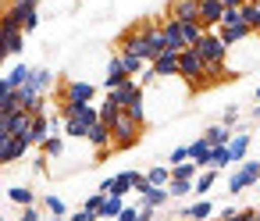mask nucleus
<instances>
[{"label":"nucleus","mask_w":260,"mask_h":221,"mask_svg":"<svg viewBox=\"0 0 260 221\" xmlns=\"http://www.w3.org/2000/svg\"><path fill=\"white\" fill-rule=\"evenodd\" d=\"M239 22H242V4H239V8H224L221 25H239Z\"/></svg>","instance_id":"obj_37"},{"label":"nucleus","mask_w":260,"mask_h":221,"mask_svg":"<svg viewBox=\"0 0 260 221\" xmlns=\"http://www.w3.org/2000/svg\"><path fill=\"white\" fill-rule=\"evenodd\" d=\"M168 193H171V196H189V193H192V182H189V178H171V182H168Z\"/></svg>","instance_id":"obj_35"},{"label":"nucleus","mask_w":260,"mask_h":221,"mask_svg":"<svg viewBox=\"0 0 260 221\" xmlns=\"http://www.w3.org/2000/svg\"><path fill=\"white\" fill-rule=\"evenodd\" d=\"M139 200L160 210V207H168V200H171V193H168V185H150V189H146V193H143Z\"/></svg>","instance_id":"obj_21"},{"label":"nucleus","mask_w":260,"mask_h":221,"mask_svg":"<svg viewBox=\"0 0 260 221\" xmlns=\"http://www.w3.org/2000/svg\"><path fill=\"white\" fill-rule=\"evenodd\" d=\"M118 50L139 54V57L146 61V54H150V43H146V33H143V25H139V29H132V33H125V36H121V43H118Z\"/></svg>","instance_id":"obj_6"},{"label":"nucleus","mask_w":260,"mask_h":221,"mask_svg":"<svg viewBox=\"0 0 260 221\" xmlns=\"http://www.w3.org/2000/svg\"><path fill=\"white\" fill-rule=\"evenodd\" d=\"M256 189H260V182H256Z\"/></svg>","instance_id":"obj_49"},{"label":"nucleus","mask_w":260,"mask_h":221,"mask_svg":"<svg viewBox=\"0 0 260 221\" xmlns=\"http://www.w3.org/2000/svg\"><path fill=\"white\" fill-rule=\"evenodd\" d=\"M224 15V0H200V25L203 29H217Z\"/></svg>","instance_id":"obj_7"},{"label":"nucleus","mask_w":260,"mask_h":221,"mask_svg":"<svg viewBox=\"0 0 260 221\" xmlns=\"http://www.w3.org/2000/svg\"><path fill=\"white\" fill-rule=\"evenodd\" d=\"M253 97H256V100H260V86H256V93H253Z\"/></svg>","instance_id":"obj_47"},{"label":"nucleus","mask_w":260,"mask_h":221,"mask_svg":"<svg viewBox=\"0 0 260 221\" xmlns=\"http://www.w3.org/2000/svg\"><path fill=\"white\" fill-rule=\"evenodd\" d=\"M253 118H256V121H260V104H256V107H253Z\"/></svg>","instance_id":"obj_45"},{"label":"nucleus","mask_w":260,"mask_h":221,"mask_svg":"<svg viewBox=\"0 0 260 221\" xmlns=\"http://www.w3.org/2000/svg\"><path fill=\"white\" fill-rule=\"evenodd\" d=\"M239 4H246V0H224V8H239Z\"/></svg>","instance_id":"obj_44"},{"label":"nucleus","mask_w":260,"mask_h":221,"mask_svg":"<svg viewBox=\"0 0 260 221\" xmlns=\"http://www.w3.org/2000/svg\"><path fill=\"white\" fill-rule=\"evenodd\" d=\"M125 111H128V114H132V118H136V121H139V125H143V121H146V107H143V97H139V100H132V104H128V107H125Z\"/></svg>","instance_id":"obj_39"},{"label":"nucleus","mask_w":260,"mask_h":221,"mask_svg":"<svg viewBox=\"0 0 260 221\" xmlns=\"http://www.w3.org/2000/svg\"><path fill=\"white\" fill-rule=\"evenodd\" d=\"M64 136H72V139H86V132H89V121L82 118V114H75V118H64V129H61Z\"/></svg>","instance_id":"obj_23"},{"label":"nucleus","mask_w":260,"mask_h":221,"mask_svg":"<svg viewBox=\"0 0 260 221\" xmlns=\"http://www.w3.org/2000/svg\"><path fill=\"white\" fill-rule=\"evenodd\" d=\"M107 93H111L121 107H128L132 100H139V97H143V82H139V79H125L118 89H107Z\"/></svg>","instance_id":"obj_9"},{"label":"nucleus","mask_w":260,"mask_h":221,"mask_svg":"<svg viewBox=\"0 0 260 221\" xmlns=\"http://www.w3.org/2000/svg\"><path fill=\"white\" fill-rule=\"evenodd\" d=\"M185 214H189L192 221H203V217H210V214H214V203H210L207 196H200L196 203H189V207H185Z\"/></svg>","instance_id":"obj_26"},{"label":"nucleus","mask_w":260,"mask_h":221,"mask_svg":"<svg viewBox=\"0 0 260 221\" xmlns=\"http://www.w3.org/2000/svg\"><path fill=\"white\" fill-rule=\"evenodd\" d=\"M96 97V86L93 82H82V79H72L64 86V100H93Z\"/></svg>","instance_id":"obj_16"},{"label":"nucleus","mask_w":260,"mask_h":221,"mask_svg":"<svg viewBox=\"0 0 260 221\" xmlns=\"http://www.w3.org/2000/svg\"><path fill=\"white\" fill-rule=\"evenodd\" d=\"M132 178H136V171H121V175H114V189H111V193L128 196V193H132Z\"/></svg>","instance_id":"obj_32"},{"label":"nucleus","mask_w":260,"mask_h":221,"mask_svg":"<svg viewBox=\"0 0 260 221\" xmlns=\"http://www.w3.org/2000/svg\"><path fill=\"white\" fill-rule=\"evenodd\" d=\"M104 200H107V193H104V189H96V193H93V196L86 200V210L100 217V210H104Z\"/></svg>","instance_id":"obj_36"},{"label":"nucleus","mask_w":260,"mask_h":221,"mask_svg":"<svg viewBox=\"0 0 260 221\" xmlns=\"http://www.w3.org/2000/svg\"><path fill=\"white\" fill-rule=\"evenodd\" d=\"M242 22L253 29V33H260V4L256 0H249V4H242Z\"/></svg>","instance_id":"obj_29"},{"label":"nucleus","mask_w":260,"mask_h":221,"mask_svg":"<svg viewBox=\"0 0 260 221\" xmlns=\"http://www.w3.org/2000/svg\"><path fill=\"white\" fill-rule=\"evenodd\" d=\"M118 57H121V65H125V72H128V75H139V72L150 65V61H143L139 54H128V50H118Z\"/></svg>","instance_id":"obj_27"},{"label":"nucleus","mask_w":260,"mask_h":221,"mask_svg":"<svg viewBox=\"0 0 260 221\" xmlns=\"http://www.w3.org/2000/svg\"><path fill=\"white\" fill-rule=\"evenodd\" d=\"M217 36H221L228 47H235V43L249 40V36H253V29H249L246 22H239V25H217Z\"/></svg>","instance_id":"obj_14"},{"label":"nucleus","mask_w":260,"mask_h":221,"mask_svg":"<svg viewBox=\"0 0 260 221\" xmlns=\"http://www.w3.org/2000/svg\"><path fill=\"white\" fill-rule=\"evenodd\" d=\"M256 182H260V157H256V161H246V164H239V168L232 171V178H228V193L239 196L242 189H249V185H256Z\"/></svg>","instance_id":"obj_3"},{"label":"nucleus","mask_w":260,"mask_h":221,"mask_svg":"<svg viewBox=\"0 0 260 221\" xmlns=\"http://www.w3.org/2000/svg\"><path fill=\"white\" fill-rule=\"evenodd\" d=\"M214 182H217V168H203V171L196 175V182H192V193H196V196H207V193L214 189Z\"/></svg>","instance_id":"obj_20"},{"label":"nucleus","mask_w":260,"mask_h":221,"mask_svg":"<svg viewBox=\"0 0 260 221\" xmlns=\"http://www.w3.org/2000/svg\"><path fill=\"white\" fill-rule=\"evenodd\" d=\"M139 129H143V125L121 107V114L111 121V132H114V146H111V150H128V146H136V143H139Z\"/></svg>","instance_id":"obj_2"},{"label":"nucleus","mask_w":260,"mask_h":221,"mask_svg":"<svg viewBox=\"0 0 260 221\" xmlns=\"http://www.w3.org/2000/svg\"><path fill=\"white\" fill-rule=\"evenodd\" d=\"M189 157H192L200 168H210V139H207V136L192 139V143H189Z\"/></svg>","instance_id":"obj_19"},{"label":"nucleus","mask_w":260,"mask_h":221,"mask_svg":"<svg viewBox=\"0 0 260 221\" xmlns=\"http://www.w3.org/2000/svg\"><path fill=\"white\" fill-rule=\"evenodd\" d=\"M29 75H32V68L18 61V65H11V68H8V75L0 79V86H8V89H18V86H25V82H29Z\"/></svg>","instance_id":"obj_15"},{"label":"nucleus","mask_w":260,"mask_h":221,"mask_svg":"<svg viewBox=\"0 0 260 221\" xmlns=\"http://www.w3.org/2000/svg\"><path fill=\"white\" fill-rule=\"evenodd\" d=\"M18 221H40V210H36L32 203H25V207H22V214H18Z\"/></svg>","instance_id":"obj_42"},{"label":"nucleus","mask_w":260,"mask_h":221,"mask_svg":"<svg viewBox=\"0 0 260 221\" xmlns=\"http://www.w3.org/2000/svg\"><path fill=\"white\" fill-rule=\"evenodd\" d=\"M178 79H185L189 86L210 82V79H207V65H203V57H200L196 47H185V50L178 54Z\"/></svg>","instance_id":"obj_1"},{"label":"nucleus","mask_w":260,"mask_h":221,"mask_svg":"<svg viewBox=\"0 0 260 221\" xmlns=\"http://www.w3.org/2000/svg\"><path fill=\"white\" fill-rule=\"evenodd\" d=\"M47 136H54V118L43 111V114H36L32 118V132H29V143L32 146H43L47 143Z\"/></svg>","instance_id":"obj_10"},{"label":"nucleus","mask_w":260,"mask_h":221,"mask_svg":"<svg viewBox=\"0 0 260 221\" xmlns=\"http://www.w3.org/2000/svg\"><path fill=\"white\" fill-rule=\"evenodd\" d=\"M256 217H260V207H256Z\"/></svg>","instance_id":"obj_48"},{"label":"nucleus","mask_w":260,"mask_h":221,"mask_svg":"<svg viewBox=\"0 0 260 221\" xmlns=\"http://www.w3.org/2000/svg\"><path fill=\"white\" fill-rule=\"evenodd\" d=\"M121 210H125V196H118V193H107V200H104V210H100V221H104V217H121Z\"/></svg>","instance_id":"obj_25"},{"label":"nucleus","mask_w":260,"mask_h":221,"mask_svg":"<svg viewBox=\"0 0 260 221\" xmlns=\"http://www.w3.org/2000/svg\"><path fill=\"white\" fill-rule=\"evenodd\" d=\"M168 15L178 22H200V0H175L168 8Z\"/></svg>","instance_id":"obj_11"},{"label":"nucleus","mask_w":260,"mask_h":221,"mask_svg":"<svg viewBox=\"0 0 260 221\" xmlns=\"http://www.w3.org/2000/svg\"><path fill=\"white\" fill-rule=\"evenodd\" d=\"M125 79H136V75H128V72H125V65H121V57L114 54V57H111V65H107V75H104V89H118Z\"/></svg>","instance_id":"obj_13"},{"label":"nucleus","mask_w":260,"mask_h":221,"mask_svg":"<svg viewBox=\"0 0 260 221\" xmlns=\"http://www.w3.org/2000/svg\"><path fill=\"white\" fill-rule=\"evenodd\" d=\"M228 164H235L232 161V150H228V143H217V146H210V168H228Z\"/></svg>","instance_id":"obj_24"},{"label":"nucleus","mask_w":260,"mask_h":221,"mask_svg":"<svg viewBox=\"0 0 260 221\" xmlns=\"http://www.w3.org/2000/svg\"><path fill=\"white\" fill-rule=\"evenodd\" d=\"M43 153H47V157H61V153H64V139H61V136H47Z\"/></svg>","instance_id":"obj_34"},{"label":"nucleus","mask_w":260,"mask_h":221,"mask_svg":"<svg viewBox=\"0 0 260 221\" xmlns=\"http://www.w3.org/2000/svg\"><path fill=\"white\" fill-rule=\"evenodd\" d=\"M121 221H139V207H136V203H132V207L125 203V210H121Z\"/></svg>","instance_id":"obj_43"},{"label":"nucleus","mask_w":260,"mask_h":221,"mask_svg":"<svg viewBox=\"0 0 260 221\" xmlns=\"http://www.w3.org/2000/svg\"><path fill=\"white\" fill-rule=\"evenodd\" d=\"M146 178H150L153 185H168V182H171V168H164V164H153V168L146 171Z\"/></svg>","instance_id":"obj_33"},{"label":"nucleus","mask_w":260,"mask_h":221,"mask_svg":"<svg viewBox=\"0 0 260 221\" xmlns=\"http://www.w3.org/2000/svg\"><path fill=\"white\" fill-rule=\"evenodd\" d=\"M153 72L160 75V79H175L178 75V54H171V50H164L157 61H153Z\"/></svg>","instance_id":"obj_18"},{"label":"nucleus","mask_w":260,"mask_h":221,"mask_svg":"<svg viewBox=\"0 0 260 221\" xmlns=\"http://www.w3.org/2000/svg\"><path fill=\"white\" fill-rule=\"evenodd\" d=\"M246 4H249V0H246Z\"/></svg>","instance_id":"obj_50"},{"label":"nucleus","mask_w":260,"mask_h":221,"mask_svg":"<svg viewBox=\"0 0 260 221\" xmlns=\"http://www.w3.org/2000/svg\"><path fill=\"white\" fill-rule=\"evenodd\" d=\"M168 161H171V164H182V161H192V157H189V146H175Z\"/></svg>","instance_id":"obj_40"},{"label":"nucleus","mask_w":260,"mask_h":221,"mask_svg":"<svg viewBox=\"0 0 260 221\" xmlns=\"http://www.w3.org/2000/svg\"><path fill=\"white\" fill-rule=\"evenodd\" d=\"M203 136L210 139V146H217V143H228V139H232V125H224V121H221V125H210Z\"/></svg>","instance_id":"obj_31"},{"label":"nucleus","mask_w":260,"mask_h":221,"mask_svg":"<svg viewBox=\"0 0 260 221\" xmlns=\"http://www.w3.org/2000/svg\"><path fill=\"white\" fill-rule=\"evenodd\" d=\"M8 200H11V203H18V207H25V203H32V200H36V193H32L29 185H8Z\"/></svg>","instance_id":"obj_28"},{"label":"nucleus","mask_w":260,"mask_h":221,"mask_svg":"<svg viewBox=\"0 0 260 221\" xmlns=\"http://www.w3.org/2000/svg\"><path fill=\"white\" fill-rule=\"evenodd\" d=\"M160 25H164V40H168V50H171V54H182V50H185V36H182V22L168 15V18H164Z\"/></svg>","instance_id":"obj_8"},{"label":"nucleus","mask_w":260,"mask_h":221,"mask_svg":"<svg viewBox=\"0 0 260 221\" xmlns=\"http://www.w3.org/2000/svg\"><path fill=\"white\" fill-rule=\"evenodd\" d=\"M32 111H25V107H18V111H4L0 114V132H11V136H25L29 139V132H32Z\"/></svg>","instance_id":"obj_4"},{"label":"nucleus","mask_w":260,"mask_h":221,"mask_svg":"<svg viewBox=\"0 0 260 221\" xmlns=\"http://www.w3.org/2000/svg\"><path fill=\"white\" fill-rule=\"evenodd\" d=\"M256 4H260V0H256Z\"/></svg>","instance_id":"obj_51"},{"label":"nucleus","mask_w":260,"mask_h":221,"mask_svg":"<svg viewBox=\"0 0 260 221\" xmlns=\"http://www.w3.org/2000/svg\"><path fill=\"white\" fill-rule=\"evenodd\" d=\"M47 210H50L54 217H64V214H68V207H64L61 196H47Z\"/></svg>","instance_id":"obj_38"},{"label":"nucleus","mask_w":260,"mask_h":221,"mask_svg":"<svg viewBox=\"0 0 260 221\" xmlns=\"http://www.w3.org/2000/svg\"><path fill=\"white\" fill-rule=\"evenodd\" d=\"M249 143H253V136H249L246 129H239V132H232V139H228V150H232V161H235V164H242V157H246V150H249Z\"/></svg>","instance_id":"obj_17"},{"label":"nucleus","mask_w":260,"mask_h":221,"mask_svg":"<svg viewBox=\"0 0 260 221\" xmlns=\"http://www.w3.org/2000/svg\"><path fill=\"white\" fill-rule=\"evenodd\" d=\"M221 121H224V125H235V121H239V107H235V104H228V107H224V114H221Z\"/></svg>","instance_id":"obj_41"},{"label":"nucleus","mask_w":260,"mask_h":221,"mask_svg":"<svg viewBox=\"0 0 260 221\" xmlns=\"http://www.w3.org/2000/svg\"><path fill=\"white\" fill-rule=\"evenodd\" d=\"M118 114H121V104H118V100L107 93V97H104V104H100V121H107V125H111Z\"/></svg>","instance_id":"obj_30"},{"label":"nucleus","mask_w":260,"mask_h":221,"mask_svg":"<svg viewBox=\"0 0 260 221\" xmlns=\"http://www.w3.org/2000/svg\"><path fill=\"white\" fill-rule=\"evenodd\" d=\"M0 43H4V57H18L25 47V29H4L0 33Z\"/></svg>","instance_id":"obj_12"},{"label":"nucleus","mask_w":260,"mask_h":221,"mask_svg":"<svg viewBox=\"0 0 260 221\" xmlns=\"http://www.w3.org/2000/svg\"><path fill=\"white\" fill-rule=\"evenodd\" d=\"M22 4H36V8H40V0H22Z\"/></svg>","instance_id":"obj_46"},{"label":"nucleus","mask_w":260,"mask_h":221,"mask_svg":"<svg viewBox=\"0 0 260 221\" xmlns=\"http://www.w3.org/2000/svg\"><path fill=\"white\" fill-rule=\"evenodd\" d=\"M29 86H32L36 93H47V89L54 86V72H50V68H32V75H29Z\"/></svg>","instance_id":"obj_22"},{"label":"nucleus","mask_w":260,"mask_h":221,"mask_svg":"<svg viewBox=\"0 0 260 221\" xmlns=\"http://www.w3.org/2000/svg\"><path fill=\"white\" fill-rule=\"evenodd\" d=\"M29 146H32V143H29L25 136H11V132H0V161H4V164H15V161H22Z\"/></svg>","instance_id":"obj_5"}]
</instances>
